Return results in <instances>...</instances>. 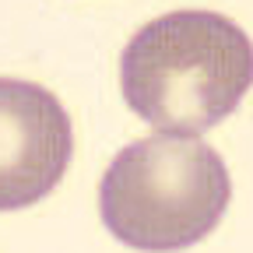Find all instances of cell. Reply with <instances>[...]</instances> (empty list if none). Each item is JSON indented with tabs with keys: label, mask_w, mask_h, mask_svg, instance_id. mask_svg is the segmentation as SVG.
I'll use <instances>...</instances> for the list:
<instances>
[{
	"label": "cell",
	"mask_w": 253,
	"mask_h": 253,
	"mask_svg": "<svg viewBox=\"0 0 253 253\" xmlns=\"http://www.w3.org/2000/svg\"><path fill=\"white\" fill-rule=\"evenodd\" d=\"M253 84V42L225 14L172 11L134 32L120 56L123 99L166 134L201 137Z\"/></svg>",
	"instance_id": "obj_1"
},
{
	"label": "cell",
	"mask_w": 253,
	"mask_h": 253,
	"mask_svg": "<svg viewBox=\"0 0 253 253\" xmlns=\"http://www.w3.org/2000/svg\"><path fill=\"white\" fill-rule=\"evenodd\" d=\"M221 155L197 137L158 130L126 144L99 183V214L113 239L144 253L201 243L229 208Z\"/></svg>",
	"instance_id": "obj_2"
},
{
	"label": "cell",
	"mask_w": 253,
	"mask_h": 253,
	"mask_svg": "<svg viewBox=\"0 0 253 253\" xmlns=\"http://www.w3.org/2000/svg\"><path fill=\"white\" fill-rule=\"evenodd\" d=\"M74 151L56 95L32 81H0V208L21 211L60 183Z\"/></svg>",
	"instance_id": "obj_3"
}]
</instances>
